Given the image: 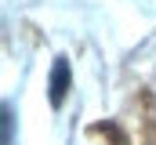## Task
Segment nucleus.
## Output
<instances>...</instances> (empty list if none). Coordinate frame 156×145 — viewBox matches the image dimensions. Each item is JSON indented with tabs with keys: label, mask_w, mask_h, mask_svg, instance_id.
I'll list each match as a JSON object with an SVG mask.
<instances>
[{
	"label": "nucleus",
	"mask_w": 156,
	"mask_h": 145,
	"mask_svg": "<svg viewBox=\"0 0 156 145\" xmlns=\"http://www.w3.org/2000/svg\"><path fill=\"white\" fill-rule=\"evenodd\" d=\"M66 91H69V62H66V58H58V62H55V72H51V102H55V105H62Z\"/></svg>",
	"instance_id": "1"
},
{
	"label": "nucleus",
	"mask_w": 156,
	"mask_h": 145,
	"mask_svg": "<svg viewBox=\"0 0 156 145\" xmlns=\"http://www.w3.org/2000/svg\"><path fill=\"white\" fill-rule=\"evenodd\" d=\"M11 131H15V109H11V102H7V105H4V145L15 142V134H11Z\"/></svg>",
	"instance_id": "2"
}]
</instances>
